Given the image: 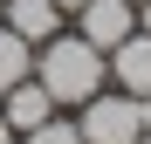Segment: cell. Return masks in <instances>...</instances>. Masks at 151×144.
<instances>
[{
  "instance_id": "obj_1",
  "label": "cell",
  "mask_w": 151,
  "mask_h": 144,
  "mask_svg": "<svg viewBox=\"0 0 151 144\" xmlns=\"http://www.w3.org/2000/svg\"><path fill=\"white\" fill-rule=\"evenodd\" d=\"M35 82L55 96V110H83L96 89H110V55L96 41H83L76 28H62L35 48Z\"/></svg>"
},
{
  "instance_id": "obj_2",
  "label": "cell",
  "mask_w": 151,
  "mask_h": 144,
  "mask_svg": "<svg viewBox=\"0 0 151 144\" xmlns=\"http://www.w3.org/2000/svg\"><path fill=\"white\" fill-rule=\"evenodd\" d=\"M76 130H83V144H137L144 137V110L124 89H96L83 103V117H76Z\"/></svg>"
},
{
  "instance_id": "obj_3",
  "label": "cell",
  "mask_w": 151,
  "mask_h": 144,
  "mask_svg": "<svg viewBox=\"0 0 151 144\" xmlns=\"http://www.w3.org/2000/svg\"><path fill=\"white\" fill-rule=\"evenodd\" d=\"M76 34L110 55L124 34H137V0H83V7H76Z\"/></svg>"
},
{
  "instance_id": "obj_4",
  "label": "cell",
  "mask_w": 151,
  "mask_h": 144,
  "mask_svg": "<svg viewBox=\"0 0 151 144\" xmlns=\"http://www.w3.org/2000/svg\"><path fill=\"white\" fill-rule=\"evenodd\" d=\"M110 89H124V96H151V34H144V28L124 34V41L110 48Z\"/></svg>"
},
{
  "instance_id": "obj_5",
  "label": "cell",
  "mask_w": 151,
  "mask_h": 144,
  "mask_svg": "<svg viewBox=\"0 0 151 144\" xmlns=\"http://www.w3.org/2000/svg\"><path fill=\"white\" fill-rule=\"evenodd\" d=\"M0 117H7V130H14V144H21L28 130H41L48 117H55V96H48V89L28 76V82H14L7 96H0Z\"/></svg>"
},
{
  "instance_id": "obj_6",
  "label": "cell",
  "mask_w": 151,
  "mask_h": 144,
  "mask_svg": "<svg viewBox=\"0 0 151 144\" xmlns=\"http://www.w3.org/2000/svg\"><path fill=\"white\" fill-rule=\"evenodd\" d=\"M0 21L21 34V41H48V34H62V7L55 0H0Z\"/></svg>"
},
{
  "instance_id": "obj_7",
  "label": "cell",
  "mask_w": 151,
  "mask_h": 144,
  "mask_svg": "<svg viewBox=\"0 0 151 144\" xmlns=\"http://www.w3.org/2000/svg\"><path fill=\"white\" fill-rule=\"evenodd\" d=\"M28 76H35V41H21L7 21H0V96L14 82H28Z\"/></svg>"
},
{
  "instance_id": "obj_8",
  "label": "cell",
  "mask_w": 151,
  "mask_h": 144,
  "mask_svg": "<svg viewBox=\"0 0 151 144\" xmlns=\"http://www.w3.org/2000/svg\"><path fill=\"white\" fill-rule=\"evenodd\" d=\"M21 144H83V130H76V117H62V110H55L41 130H28Z\"/></svg>"
},
{
  "instance_id": "obj_9",
  "label": "cell",
  "mask_w": 151,
  "mask_h": 144,
  "mask_svg": "<svg viewBox=\"0 0 151 144\" xmlns=\"http://www.w3.org/2000/svg\"><path fill=\"white\" fill-rule=\"evenodd\" d=\"M137 110H144V137H151V96H137Z\"/></svg>"
},
{
  "instance_id": "obj_10",
  "label": "cell",
  "mask_w": 151,
  "mask_h": 144,
  "mask_svg": "<svg viewBox=\"0 0 151 144\" xmlns=\"http://www.w3.org/2000/svg\"><path fill=\"white\" fill-rule=\"evenodd\" d=\"M137 28H144V34H151V0H144V7H137Z\"/></svg>"
},
{
  "instance_id": "obj_11",
  "label": "cell",
  "mask_w": 151,
  "mask_h": 144,
  "mask_svg": "<svg viewBox=\"0 0 151 144\" xmlns=\"http://www.w3.org/2000/svg\"><path fill=\"white\" fill-rule=\"evenodd\" d=\"M55 7H62V14H76V7H83V0H55Z\"/></svg>"
},
{
  "instance_id": "obj_12",
  "label": "cell",
  "mask_w": 151,
  "mask_h": 144,
  "mask_svg": "<svg viewBox=\"0 0 151 144\" xmlns=\"http://www.w3.org/2000/svg\"><path fill=\"white\" fill-rule=\"evenodd\" d=\"M0 144H14V130H7V117H0Z\"/></svg>"
},
{
  "instance_id": "obj_13",
  "label": "cell",
  "mask_w": 151,
  "mask_h": 144,
  "mask_svg": "<svg viewBox=\"0 0 151 144\" xmlns=\"http://www.w3.org/2000/svg\"><path fill=\"white\" fill-rule=\"evenodd\" d=\"M137 144H151V137H137Z\"/></svg>"
},
{
  "instance_id": "obj_14",
  "label": "cell",
  "mask_w": 151,
  "mask_h": 144,
  "mask_svg": "<svg viewBox=\"0 0 151 144\" xmlns=\"http://www.w3.org/2000/svg\"><path fill=\"white\" fill-rule=\"evenodd\" d=\"M137 7H144V0H137Z\"/></svg>"
}]
</instances>
